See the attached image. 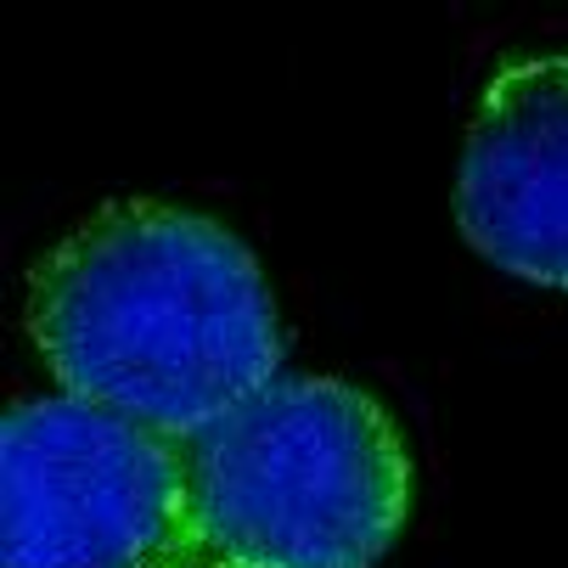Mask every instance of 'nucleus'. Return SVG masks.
Returning <instances> with one entry per match:
<instances>
[{
	"label": "nucleus",
	"instance_id": "f257e3e1",
	"mask_svg": "<svg viewBox=\"0 0 568 568\" xmlns=\"http://www.w3.org/2000/svg\"><path fill=\"white\" fill-rule=\"evenodd\" d=\"M51 377L170 439H197L282 377V321L254 248L175 203H108L29 276Z\"/></svg>",
	"mask_w": 568,
	"mask_h": 568
},
{
	"label": "nucleus",
	"instance_id": "f03ea898",
	"mask_svg": "<svg viewBox=\"0 0 568 568\" xmlns=\"http://www.w3.org/2000/svg\"><path fill=\"white\" fill-rule=\"evenodd\" d=\"M186 462L203 551L248 568H372L412 513L399 428L338 377L282 372Z\"/></svg>",
	"mask_w": 568,
	"mask_h": 568
},
{
	"label": "nucleus",
	"instance_id": "7ed1b4c3",
	"mask_svg": "<svg viewBox=\"0 0 568 568\" xmlns=\"http://www.w3.org/2000/svg\"><path fill=\"white\" fill-rule=\"evenodd\" d=\"M186 445L51 394L0 423V568H197Z\"/></svg>",
	"mask_w": 568,
	"mask_h": 568
},
{
	"label": "nucleus",
	"instance_id": "20e7f679",
	"mask_svg": "<svg viewBox=\"0 0 568 568\" xmlns=\"http://www.w3.org/2000/svg\"><path fill=\"white\" fill-rule=\"evenodd\" d=\"M456 225L496 271L568 293V57L507 62L478 97Z\"/></svg>",
	"mask_w": 568,
	"mask_h": 568
},
{
	"label": "nucleus",
	"instance_id": "39448f33",
	"mask_svg": "<svg viewBox=\"0 0 568 568\" xmlns=\"http://www.w3.org/2000/svg\"><path fill=\"white\" fill-rule=\"evenodd\" d=\"M197 568H248V562H225V557H203Z\"/></svg>",
	"mask_w": 568,
	"mask_h": 568
}]
</instances>
